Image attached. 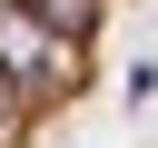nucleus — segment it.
Returning <instances> with one entry per match:
<instances>
[{"label": "nucleus", "instance_id": "f257e3e1", "mask_svg": "<svg viewBox=\"0 0 158 148\" xmlns=\"http://www.w3.org/2000/svg\"><path fill=\"white\" fill-rule=\"evenodd\" d=\"M109 0H0V148H40L99 79Z\"/></svg>", "mask_w": 158, "mask_h": 148}]
</instances>
